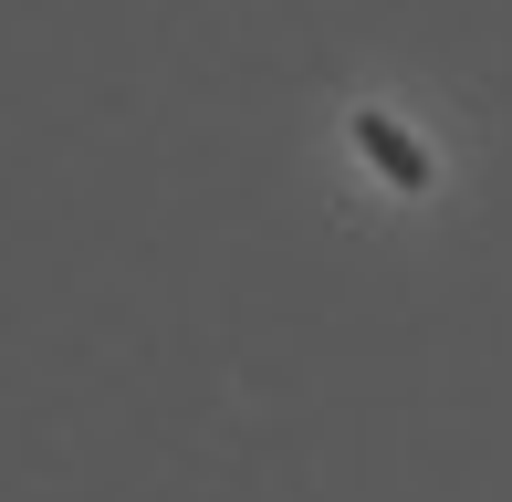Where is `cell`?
<instances>
[{
    "label": "cell",
    "mask_w": 512,
    "mask_h": 502,
    "mask_svg": "<svg viewBox=\"0 0 512 502\" xmlns=\"http://www.w3.org/2000/svg\"><path fill=\"white\" fill-rule=\"evenodd\" d=\"M356 136H366V157H377V168L398 178V189H418V178H429V157H418V147H408V136L387 126V116H356Z\"/></svg>",
    "instance_id": "1"
}]
</instances>
